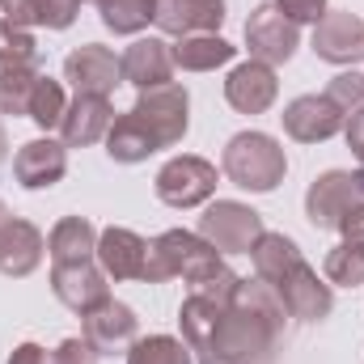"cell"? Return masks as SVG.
Returning a JSON list of instances; mask_svg holds the SVG:
<instances>
[{
	"instance_id": "6da1fadb",
	"label": "cell",
	"mask_w": 364,
	"mask_h": 364,
	"mask_svg": "<svg viewBox=\"0 0 364 364\" xmlns=\"http://www.w3.org/2000/svg\"><path fill=\"white\" fill-rule=\"evenodd\" d=\"M225 272L220 250H212L199 233L191 229H166L161 237L149 242V259H144V284H161L182 275L191 284V292H199L208 279Z\"/></svg>"
},
{
	"instance_id": "7a4b0ae2",
	"label": "cell",
	"mask_w": 364,
	"mask_h": 364,
	"mask_svg": "<svg viewBox=\"0 0 364 364\" xmlns=\"http://www.w3.org/2000/svg\"><path fill=\"white\" fill-rule=\"evenodd\" d=\"M220 174L250 195H272L288 174L284 144L267 132H237L220 153Z\"/></svg>"
},
{
	"instance_id": "3957f363",
	"label": "cell",
	"mask_w": 364,
	"mask_h": 364,
	"mask_svg": "<svg viewBox=\"0 0 364 364\" xmlns=\"http://www.w3.org/2000/svg\"><path fill=\"white\" fill-rule=\"evenodd\" d=\"M275 339H279L275 322H267L263 314L229 301L225 318H220V331H216V343H212V356L233 360V364H259L272 356Z\"/></svg>"
},
{
	"instance_id": "277c9868",
	"label": "cell",
	"mask_w": 364,
	"mask_h": 364,
	"mask_svg": "<svg viewBox=\"0 0 364 364\" xmlns=\"http://www.w3.org/2000/svg\"><path fill=\"white\" fill-rule=\"evenodd\" d=\"M263 233V216L242 199H212L199 216V237L220 255H250Z\"/></svg>"
},
{
	"instance_id": "5b68a950",
	"label": "cell",
	"mask_w": 364,
	"mask_h": 364,
	"mask_svg": "<svg viewBox=\"0 0 364 364\" xmlns=\"http://www.w3.org/2000/svg\"><path fill=\"white\" fill-rule=\"evenodd\" d=\"M216 166L208 161V157H191V153H182V157H170L161 170H157V178H153V191H157V199L166 203V208H203V203H212V195H216Z\"/></svg>"
},
{
	"instance_id": "8992f818",
	"label": "cell",
	"mask_w": 364,
	"mask_h": 364,
	"mask_svg": "<svg viewBox=\"0 0 364 364\" xmlns=\"http://www.w3.org/2000/svg\"><path fill=\"white\" fill-rule=\"evenodd\" d=\"M132 114L149 127V136L157 140V149H174L186 127H191V97L182 85H161V90L140 93V102L132 106Z\"/></svg>"
},
{
	"instance_id": "52a82bcc",
	"label": "cell",
	"mask_w": 364,
	"mask_h": 364,
	"mask_svg": "<svg viewBox=\"0 0 364 364\" xmlns=\"http://www.w3.org/2000/svg\"><path fill=\"white\" fill-rule=\"evenodd\" d=\"M246 47H250V60H263L275 68V64H288L296 55L301 30L267 0V4H255V13L246 17Z\"/></svg>"
},
{
	"instance_id": "ba28073f",
	"label": "cell",
	"mask_w": 364,
	"mask_h": 364,
	"mask_svg": "<svg viewBox=\"0 0 364 364\" xmlns=\"http://www.w3.org/2000/svg\"><path fill=\"white\" fill-rule=\"evenodd\" d=\"M360 199H364V191H360V182H356V174L326 170V174H318V178L309 182V191H305V220L314 229H339V220Z\"/></svg>"
},
{
	"instance_id": "9c48e42d",
	"label": "cell",
	"mask_w": 364,
	"mask_h": 364,
	"mask_svg": "<svg viewBox=\"0 0 364 364\" xmlns=\"http://www.w3.org/2000/svg\"><path fill=\"white\" fill-rule=\"evenodd\" d=\"M140 335V318L132 305L106 296L102 305H93L90 314H81V339L90 343L97 356H114V352H127Z\"/></svg>"
},
{
	"instance_id": "30bf717a",
	"label": "cell",
	"mask_w": 364,
	"mask_h": 364,
	"mask_svg": "<svg viewBox=\"0 0 364 364\" xmlns=\"http://www.w3.org/2000/svg\"><path fill=\"white\" fill-rule=\"evenodd\" d=\"M343 119H348V114H343L326 93H301V97H292V102L284 106V114H279L284 132H288L296 144H322V140L339 136V132H343Z\"/></svg>"
},
{
	"instance_id": "8fae6325",
	"label": "cell",
	"mask_w": 364,
	"mask_h": 364,
	"mask_svg": "<svg viewBox=\"0 0 364 364\" xmlns=\"http://www.w3.org/2000/svg\"><path fill=\"white\" fill-rule=\"evenodd\" d=\"M64 81L77 93H102V97H110L123 85V64H119V55L110 47L81 43V47H73L64 55Z\"/></svg>"
},
{
	"instance_id": "7c38bea8",
	"label": "cell",
	"mask_w": 364,
	"mask_h": 364,
	"mask_svg": "<svg viewBox=\"0 0 364 364\" xmlns=\"http://www.w3.org/2000/svg\"><path fill=\"white\" fill-rule=\"evenodd\" d=\"M314 55L335 68H356V60H364V17L326 9V17L314 26Z\"/></svg>"
},
{
	"instance_id": "4fadbf2b",
	"label": "cell",
	"mask_w": 364,
	"mask_h": 364,
	"mask_svg": "<svg viewBox=\"0 0 364 364\" xmlns=\"http://www.w3.org/2000/svg\"><path fill=\"white\" fill-rule=\"evenodd\" d=\"M275 292L284 296V309H288V318H296V322H322V318H331V309H335V288L326 284V275H318L305 259L275 284Z\"/></svg>"
},
{
	"instance_id": "5bb4252c",
	"label": "cell",
	"mask_w": 364,
	"mask_h": 364,
	"mask_svg": "<svg viewBox=\"0 0 364 364\" xmlns=\"http://www.w3.org/2000/svg\"><path fill=\"white\" fill-rule=\"evenodd\" d=\"M51 292L64 309L73 314H90L93 305H102L110 296L106 272L97 267V259L85 263H51Z\"/></svg>"
},
{
	"instance_id": "9a60e30c",
	"label": "cell",
	"mask_w": 364,
	"mask_h": 364,
	"mask_svg": "<svg viewBox=\"0 0 364 364\" xmlns=\"http://www.w3.org/2000/svg\"><path fill=\"white\" fill-rule=\"evenodd\" d=\"M275 97H279V81H275V68L263 60H246L225 77V102L237 114H267Z\"/></svg>"
},
{
	"instance_id": "2e32d148",
	"label": "cell",
	"mask_w": 364,
	"mask_h": 364,
	"mask_svg": "<svg viewBox=\"0 0 364 364\" xmlns=\"http://www.w3.org/2000/svg\"><path fill=\"white\" fill-rule=\"evenodd\" d=\"M68 174V149L64 140H51V136H38V140H26L13 157V178L21 182L26 191H47Z\"/></svg>"
},
{
	"instance_id": "e0dca14e",
	"label": "cell",
	"mask_w": 364,
	"mask_h": 364,
	"mask_svg": "<svg viewBox=\"0 0 364 364\" xmlns=\"http://www.w3.org/2000/svg\"><path fill=\"white\" fill-rule=\"evenodd\" d=\"M110 123H114L110 97H102V93H77L68 102L64 119H60V140H64V149H90L97 140H106Z\"/></svg>"
},
{
	"instance_id": "ac0fdd59",
	"label": "cell",
	"mask_w": 364,
	"mask_h": 364,
	"mask_svg": "<svg viewBox=\"0 0 364 364\" xmlns=\"http://www.w3.org/2000/svg\"><path fill=\"white\" fill-rule=\"evenodd\" d=\"M119 64H123V81L136 85L140 93L174 85V51L166 38H136L119 55Z\"/></svg>"
},
{
	"instance_id": "d6986e66",
	"label": "cell",
	"mask_w": 364,
	"mask_h": 364,
	"mask_svg": "<svg viewBox=\"0 0 364 364\" xmlns=\"http://www.w3.org/2000/svg\"><path fill=\"white\" fill-rule=\"evenodd\" d=\"M43 255H47V237L38 233V225H30L21 216H9L0 225V275L26 279L38 272Z\"/></svg>"
},
{
	"instance_id": "ffe728a7",
	"label": "cell",
	"mask_w": 364,
	"mask_h": 364,
	"mask_svg": "<svg viewBox=\"0 0 364 364\" xmlns=\"http://www.w3.org/2000/svg\"><path fill=\"white\" fill-rule=\"evenodd\" d=\"M97 267L106 272V279H144V259H149V242L123 225H110L97 233Z\"/></svg>"
},
{
	"instance_id": "44dd1931",
	"label": "cell",
	"mask_w": 364,
	"mask_h": 364,
	"mask_svg": "<svg viewBox=\"0 0 364 364\" xmlns=\"http://www.w3.org/2000/svg\"><path fill=\"white\" fill-rule=\"evenodd\" d=\"M153 26L161 34H216L225 26V0H157Z\"/></svg>"
},
{
	"instance_id": "7402d4cb",
	"label": "cell",
	"mask_w": 364,
	"mask_h": 364,
	"mask_svg": "<svg viewBox=\"0 0 364 364\" xmlns=\"http://www.w3.org/2000/svg\"><path fill=\"white\" fill-rule=\"evenodd\" d=\"M220 318H225V301H212V296H203V292H191L178 309L182 343H186L191 352H199V356H212Z\"/></svg>"
},
{
	"instance_id": "603a6c76",
	"label": "cell",
	"mask_w": 364,
	"mask_h": 364,
	"mask_svg": "<svg viewBox=\"0 0 364 364\" xmlns=\"http://www.w3.org/2000/svg\"><path fill=\"white\" fill-rule=\"evenodd\" d=\"M153 153H161V149H157V140L149 136V127H144L132 110L110 123V132H106V157H110L114 166H140V161H149Z\"/></svg>"
},
{
	"instance_id": "cb8c5ba5",
	"label": "cell",
	"mask_w": 364,
	"mask_h": 364,
	"mask_svg": "<svg viewBox=\"0 0 364 364\" xmlns=\"http://www.w3.org/2000/svg\"><path fill=\"white\" fill-rule=\"evenodd\" d=\"M170 51H174V68H182V73H216V68L233 64V55H237V47L220 34H186Z\"/></svg>"
},
{
	"instance_id": "d4e9b609",
	"label": "cell",
	"mask_w": 364,
	"mask_h": 364,
	"mask_svg": "<svg viewBox=\"0 0 364 364\" xmlns=\"http://www.w3.org/2000/svg\"><path fill=\"white\" fill-rule=\"evenodd\" d=\"M47 255L51 263H85L97 255V229L85 216H64L47 233Z\"/></svg>"
},
{
	"instance_id": "484cf974",
	"label": "cell",
	"mask_w": 364,
	"mask_h": 364,
	"mask_svg": "<svg viewBox=\"0 0 364 364\" xmlns=\"http://www.w3.org/2000/svg\"><path fill=\"white\" fill-rule=\"evenodd\" d=\"M250 259H255V275H259V279L279 284L284 275L301 263V246H296L288 233H263V237L255 242Z\"/></svg>"
},
{
	"instance_id": "4316f807",
	"label": "cell",
	"mask_w": 364,
	"mask_h": 364,
	"mask_svg": "<svg viewBox=\"0 0 364 364\" xmlns=\"http://www.w3.org/2000/svg\"><path fill=\"white\" fill-rule=\"evenodd\" d=\"M102 17V26L119 38H132V34H144L153 13H157V0H90Z\"/></svg>"
},
{
	"instance_id": "83f0119b",
	"label": "cell",
	"mask_w": 364,
	"mask_h": 364,
	"mask_svg": "<svg viewBox=\"0 0 364 364\" xmlns=\"http://www.w3.org/2000/svg\"><path fill=\"white\" fill-rule=\"evenodd\" d=\"M43 73L34 64L26 68H0V114H13V119H30V97L38 90Z\"/></svg>"
},
{
	"instance_id": "f1b7e54d",
	"label": "cell",
	"mask_w": 364,
	"mask_h": 364,
	"mask_svg": "<svg viewBox=\"0 0 364 364\" xmlns=\"http://www.w3.org/2000/svg\"><path fill=\"white\" fill-rule=\"evenodd\" d=\"M322 275L331 288H360L364 284V242H339L326 259Z\"/></svg>"
},
{
	"instance_id": "f546056e",
	"label": "cell",
	"mask_w": 364,
	"mask_h": 364,
	"mask_svg": "<svg viewBox=\"0 0 364 364\" xmlns=\"http://www.w3.org/2000/svg\"><path fill=\"white\" fill-rule=\"evenodd\" d=\"M127 364H195V352L174 335H149L127 348Z\"/></svg>"
},
{
	"instance_id": "4dcf8cb0",
	"label": "cell",
	"mask_w": 364,
	"mask_h": 364,
	"mask_svg": "<svg viewBox=\"0 0 364 364\" xmlns=\"http://www.w3.org/2000/svg\"><path fill=\"white\" fill-rule=\"evenodd\" d=\"M64 110H68L64 85H60V81H51V77H43V81H38V90H34V97H30V123H34V127H43V132L51 136V132H60Z\"/></svg>"
},
{
	"instance_id": "1f68e13d",
	"label": "cell",
	"mask_w": 364,
	"mask_h": 364,
	"mask_svg": "<svg viewBox=\"0 0 364 364\" xmlns=\"http://www.w3.org/2000/svg\"><path fill=\"white\" fill-rule=\"evenodd\" d=\"M38 60V43L26 26L0 17V68H26Z\"/></svg>"
},
{
	"instance_id": "d6a6232c",
	"label": "cell",
	"mask_w": 364,
	"mask_h": 364,
	"mask_svg": "<svg viewBox=\"0 0 364 364\" xmlns=\"http://www.w3.org/2000/svg\"><path fill=\"white\" fill-rule=\"evenodd\" d=\"M85 0H30V26H47V30H68L77 21Z\"/></svg>"
},
{
	"instance_id": "836d02e7",
	"label": "cell",
	"mask_w": 364,
	"mask_h": 364,
	"mask_svg": "<svg viewBox=\"0 0 364 364\" xmlns=\"http://www.w3.org/2000/svg\"><path fill=\"white\" fill-rule=\"evenodd\" d=\"M326 97H331L343 114H352L356 106H364V73H356V68H343L339 77H331Z\"/></svg>"
},
{
	"instance_id": "e575fe53",
	"label": "cell",
	"mask_w": 364,
	"mask_h": 364,
	"mask_svg": "<svg viewBox=\"0 0 364 364\" xmlns=\"http://www.w3.org/2000/svg\"><path fill=\"white\" fill-rule=\"evenodd\" d=\"M275 9L288 17V21H296V26H305V21H322L326 17V0H272Z\"/></svg>"
},
{
	"instance_id": "d590c367",
	"label": "cell",
	"mask_w": 364,
	"mask_h": 364,
	"mask_svg": "<svg viewBox=\"0 0 364 364\" xmlns=\"http://www.w3.org/2000/svg\"><path fill=\"white\" fill-rule=\"evenodd\" d=\"M51 364H97V352H93L85 339H64L51 352Z\"/></svg>"
},
{
	"instance_id": "8d00e7d4",
	"label": "cell",
	"mask_w": 364,
	"mask_h": 364,
	"mask_svg": "<svg viewBox=\"0 0 364 364\" xmlns=\"http://www.w3.org/2000/svg\"><path fill=\"white\" fill-rule=\"evenodd\" d=\"M343 140H348V149L364 161V106H356V110L343 119Z\"/></svg>"
},
{
	"instance_id": "74e56055",
	"label": "cell",
	"mask_w": 364,
	"mask_h": 364,
	"mask_svg": "<svg viewBox=\"0 0 364 364\" xmlns=\"http://www.w3.org/2000/svg\"><path fill=\"white\" fill-rule=\"evenodd\" d=\"M339 233H343V242H364V199L339 220Z\"/></svg>"
},
{
	"instance_id": "f35d334b",
	"label": "cell",
	"mask_w": 364,
	"mask_h": 364,
	"mask_svg": "<svg viewBox=\"0 0 364 364\" xmlns=\"http://www.w3.org/2000/svg\"><path fill=\"white\" fill-rule=\"evenodd\" d=\"M9 364H51V352L38 348V343H17L13 356H9Z\"/></svg>"
},
{
	"instance_id": "ab89813d",
	"label": "cell",
	"mask_w": 364,
	"mask_h": 364,
	"mask_svg": "<svg viewBox=\"0 0 364 364\" xmlns=\"http://www.w3.org/2000/svg\"><path fill=\"white\" fill-rule=\"evenodd\" d=\"M0 17H9L17 26H30V0H0Z\"/></svg>"
},
{
	"instance_id": "60d3db41",
	"label": "cell",
	"mask_w": 364,
	"mask_h": 364,
	"mask_svg": "<svg viewBox=\"0 0 364 364\" xmlns=\"http://www.w3.org/2000/svg\"><path fill=\"white\" fill-rule=\"evenodd\" d=\"M9 157V136H4V123H0V161Z\"/></svg>"
},
{
	"instance_id": "b9f144b4",
	"label": "cell",
	"mask_w": 364,
	"mask_h": 364,
	"mask_svg": "<svg viewBox=\"0 0 364 364\" xmlns=\"http://www.w3.org/2000/svg\"><path fill=\"white\" fill-rule=\"evenodd\" d=\"M203 364H233V360H220V356H203Z\"/></svg>"
},
{
	"instance_id": "7bdbcfd3",
	"label": "cell",
	"mask_w": 364,
	"mask_h": 364,
	"mask_svg": "<svg viewBox=\"0 0 364 364\" xmlns=\"http://www.w3.org/2000/svg\"><path fill=\"white\" fill-rule=\"evenodd\" d=\"M4 220H9V208H4V203H0V225H4Z\"/></svg>"
},
{
	"instance_id": "ee69618b",
	"label": "cell",
	"mask_w": 364,
	"mask_h": 364,
	"mask_svg": "<svg viewBox=\"0 0 364 364\" xmlns=\"http://www.w3.org/2000/svg\"><path fill=\"white\" fill-rule=\"evenodd\" d=\"M356 182H360V191H364V161H360V174H356Z\"/></svg>"
}]
</instances>
